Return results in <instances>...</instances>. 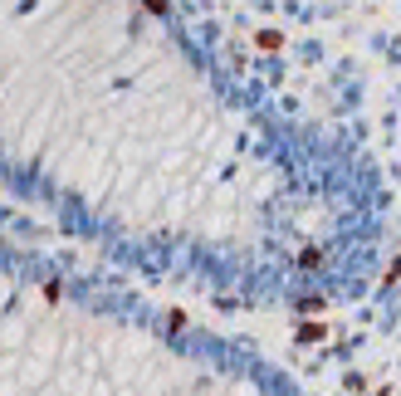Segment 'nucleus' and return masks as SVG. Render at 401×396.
Here are the masks:
<instances>
[{
    "label": "nucleus",
    "instance_id": "nucleus-4",
    "mask_svg": "<svg viewBox=\"0 0 401 396\" xmlns=\"http://www.w3.org/2000/svg\"><path fill=\"white\" fill-rule=\"evenodd\" d=\"M299 264H304V269H318V264H323V250H318V245H309V250L299 255Z\"/></svg>",
    "mask_w": 401,
    "mask_h": 396
},
{
    "label": "nucleus",
    "instance_id": "nucleus-2",
    "mask_svg": "<svg viewBox=\"0 0 401 396\" xmlns=\"http://www.w3.org/2000/svg\"><path fill=\"white\" fill-rule=\"evenodd\" d=\"M328 337V323H299V343H323Z\"/></svg>",
    "mask_w": 401,
    "mask_h": 396
},
{
    "label": "nucleus",
    "instance_id": "nucleus-6",
    "mask_svg": "<svg viewBox=\"0 0 401 396\" xmlns=\"http://www.w3.org/2000/svg\"><path fill=\"white\" fill-rule=\"evenodd\" d=\"M59 294H64V284H59V279H49V284H44V299H49V304H59Z\"/></svg>",
    "mask_w": 401,
    "mask_h": 396
},
{
    "label": "nucleus",
    "instance_id": "nucleus-3",
    "mask_svg": "<svg viewBox=\"0 0 401 396\" xmlns=\"http://www.w3.org/2000/svg\"><path fill=\"white\" fill-rule=\"evenodd\" d=\"M186 323H191V313H186V308H171V313H166V328H171V333H182Z\"/></svg>",
    "mask_w": 401,
    "mask_h": 396
},
{
    "label": "nucleus",
    "instance_id": "nucleus-1",
    "mask_svg": "<svg viewBox=\"0 0 401 396\" xmlns=\"http://www.w3.org/2000/svg\"><path fill=\"white\" fill-rule=\"evenodd\" d=\"M255 44H260L264 54H279V49H284V34H279V30H260V34H255Z\"/></svg>",
    "mask_w": 401,
    "mask_h": 396
},
{
    "label": "nucleus",
    "instance_id": "nucleus-7",
    "mask_svg": "<svg viewBox=\"0 0 401 396\" xmlns=\"http://www.w3.org/2000/svg\"><path fill=\"white\" fill-rule=\"evenodd\" d=\"M142 6H147L152 15H166V0H142Z\"/></svg>",
    "mask_w": 401,
    "mask_h": 396
},
{
    "label": "nucleus",
    "instance_id": "nucleus-5",
    "mask_svg": "<svg viewBox=\"0 0 401 396\" xmlns=\"http://www.w3.org/2000/svg\"><path fill=\"white\" fill-rule=\"evenodd\" d=\"M396 279H401V255H396V259L387 264V274H382V289H391V284H396Z\"/></svg>",
    "mask_w": 401,
    "mask_h": 396
}]
</instances>
